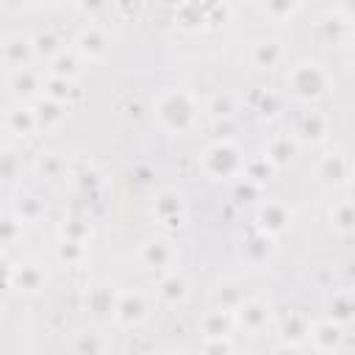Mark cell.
Returning <instances> with one entry per match:
<instances>
[{
    "label": "cell",
    "mask_w": 355,
    "mask_h": 355,
    "mask_svg": "<svg viewBox=\"0 0 355 355\" xmlns=\"http://www.w3.org/2000/svg\"><path fill=\"white\" fill-rule=\"evenodd\" d=\"M230 327H233V316L225 308L208 311L202 316V322H200V330H202L205 338H211V336H230Z\"/></svg>",
    "instance_id": "cell-15"
},
{
    "label": "cell",
    "mask_w": 355,
    "mask_h": 355,
    "mask_svg": "<svg viewBox=\"0 0 355 355\" xmlns=\"http://www.w3.org/2000/svg\"><path fill=\"white\" fill-rule=\"evenodd\" d=\"M33 116H36V125H44V128H55L58 122H64V116H67V108H64V103H58V100L47 97V100H42V103H39V108L33 111Z\"/></svg>",
    "instance_id": "cell-18"
},
{
    "label": "cell",
    "mask_w": 355,
    "mask_h": 355,
    "mask_svg": "<svg viewBox=\"0 0 355 355\" xmlns=\"http://www.w3.org/2000/svg\"><path fill=\"white\" fill-rule=\"evenodd\" d=\"M17 211H19L22 222H31V219H36V216L42 214V202H39L36 197H22V200L17 202Z\"/></svg>",
    "instance_id": "cell-36"
},
{
    "label": "cell",
    "mask_w": 355,
    "mask_h": 355,
    "mask_svg": "<svg viewBox=\"0 0 355 355\" xmlns=\"http://www.w3.org/2000/svg\"><path fill=\"white\" fill-rule=\"evenodd\" d=\"M3 58H6V64H11L14 69L28 67V61L33 58V42H31L28 36H11V39L3 44Z\"/></svg>",
    "instance_id": "cell-11"
},
{
    "label": "cell",
    "mask_w": 355,
    "mask_h": 355,
    "mask_svg": "<svg viewBox=\"0 0 355 355\" xmlns=\"http://www.w3.org/2000/svg\"><path fill=\"white\" fill-rule=\"evenodd\" d=\"M55 255H58V261H64V263H80V261H83V255H86V250H83V241L64 239V241L58 244Z\"/></svg>",
    "instance_id": "cell-27"
},
{
    "label": "cell",
    "mask_w": 355,
    "mask_h": 355,
    "mask_svg": "<svg viewBox=\"0 0 355 355\" xmlns=\"http://www.w3.org/2000/svg\"><path fill=\"white\" fill-rule=\"evenodd\" d=\"M241 166H244L241 153H239L230 141H216V144H211V147L202 153V169H205V175H211L214 180L230 178V175H236Z\"/></svg>",
    "instance_id": "cell-3"
},
{
    "label": "cell",
    "mask_w": 355,
    "mask_h": 355,
    "mask_svg": "<svg viewBox=\"0 0 355 355\" xmlns=\"http://www.w3.org/2000/svg\"><path fill=\"white\" fill-rule=\"evenodd\" d=\"M31 42H33V53H42V55H55L61 50L58 47V39L53 33H42V36H36Z\"/></svg>",
    "instance_id": "cell-35"
},
{
    "label": "cell",
    "mask_w": 355,
    "mask_h": 355,
    "mask_svg": "<svg viewBox=\"0 0 355 355\" xmlns=\"http://www.w3.org/2000/svg\"><path fill=\"white\" fill-rule=\"evenodd\" d=\"M319 178H322L324 183H333V186L344 183V180L349 178V161H347V155H341V153L324 155V158L319 161Z\"/></svg>",
    "instance_id": "cell-9"
},
{
    "label": "cell",
    "mask_w": 355,
    "mask_h": 355,
    "mask_svg": "<svg viewBox=\"0 0 355 355\" xmlns=\"http://www.w3.org/2000/svg\"><path fill=\"white\" fill-rule=\"evenodd\" d=\"M175 258H178V252L166 239H147L139 247V261L144 269H166L175 263Z\"/></svg>",
    "instance_id": "cell-6"
},
{
    "label": "cell",
    "mask_w": 355,
    "mask_h": 355,
    "mask_svg": "<svg viewBox=\"0 0 355 355\" xmlns=\"http://www.w3.org/2000/svg\"><path fill=\"white\" fill-rule=\"evenodd\" d=\"M311 333V322L305 313H288V319L280 324V338L286 347H300Z\"/></svg>",
    "instance_id": "cell-13"
},
{
    "label": "cell",
    "mask_w": 355,
    "mask_h": 355,
    "mask_svg": "<svg viewBox=\"0 0 355 355\" xmlns=\"http://www.w3.org/2000/svg\"><path fill=\"white\" fill-rule=\"evenodd\" d=\"M244 250H247V258H250L252 263H261V261L269 255V239H266V236H255V239H250V241L244 244Z\"/></svg>",
    "instance_id": "cell-31"
},
{
    "label": "cell",
    "mask_w": 355,
    "mask_h": 355,
    "mask_svg": "<svg viewBox=\"0 0 355 355\" xmlns=\"http://www.w3.org/2000/svg\"><path fill=\"white\" fill-rule=\"evenodd\" d=\"M114 294L105 288V286H100V288H94L92 294H89V308H92V313L97 316V319H103V316H111L114 313Z\"/></svg>",
    "instance_id": "cell-22"
},
{
    "label": "cell",
    "mask_w": 355,
    "mask_h": 355,
    "mask_svg": "<svg viewBox=\"0 0 355 355\" xmlns=\"http://www.w3.org/2000/svg\"><path fill=\"white\" fill-rule=\"evenodd\" d=\"M75 349H78V352H86V349H103V341H97V338H80V341H75Z\"/></svg>",
    "instance_id": "cell-37"
},
{
    "label": "cell",
    "mask_w": 355,
    "mask_h": 355,
    "mask_svg": "<svg viewBox=\"0 0 355 355\" xmlns=\"http://www.w3.org/2000/svg\"><path fill=\"white\" fill-rule=\"evenodd\" d=\"M324 133H327V122H324L322 114H313V111H311V114L302 116V122H300V136H302V139L319 141Z\"/></svg>",
    "instance_id": "cell-23"
},
{
    "label": "cell",
    "mask_w": 355,
    "mask_h": 355,
    "mask_svg": "<svg viewBox=\"0 0 355 355\" xmlns=\"http://www.w3.org/2000/svg\"><path fill=\"white\" fill-rule=\"evenodd\" d=\"M233 111H236V103H233V97H230V94H216V97L208 103V114H211V116H216V119L230 116Z\"/></svg>",
    "instance_id": "cell-30"
},
{
    "label": "cell",
    "mask_w": 355,
    "mask_h": 355,
    "mask_svg": "<svg viewBox=\"0 0 355 355\" xmlns=\"http://www.w3.org/2000/svg\"><path fill=\"white\" fill-rule=\"evenodd\" d=\"M291 153H294V141H291L288 136H275V139L269 141V147H266L269 164H286V161L291 158Z\"/></svg>",
    "instance_id": "cell-24"
},
{
    "label": "cell",
    "mask_w": 355,
    "mask_h": 355,
    "mask_svg": "<svg viewBox=\"0 0 355 355\" xmlns=\"http://www.w3.org/2000/svg\"><path fill=\"white\" fill-rule=\"evenodd\" d=\"M155 114L161 119V125L172 133H183L191 128L194 122V114H197V105L191 100V94L180 92V89H169L158 97L155 103Z\"/></svg>",
    "instance_id": "cell-1"
},
{
    "label": "cell",
    "mask_w": 355,
    "mask_h": 355,
    "mask_svg": "<svg viewBox=\"0 0 355 355\" xmlns=\"http://www.w3.org/2000/svg\"><path fill=\"white\" fill-rule=\"evenodd\" d=\"M69 92H72V83H69L67 78H58V75H53V78L47 80V97H53V100L64 103V100L69 97Z\"/></svg>",
    "instance_id": "cell-33"
},
{
    "label": "cell",
    "mask_w": 355,
    "mask_h": 355,
    "mask_svg": "<svg viewBox=\"0 0 355 355\" xmlns=\"http://www.w3.org/2000/svg\"><path fill=\"white\" fill-rule=\"evenodd\" d=\"M61 233H64V239L86 241L89 233H92V227H89V222H83V219H67V222L61 225Z\"/></svg>",
    "instance_id": "cell-29"
},
{
    "label": "cell",
    "mask_w": 355,
    "mask_h": 355,
    "mask_svg": "<svg viewBox=\"0 0 355 355\" xmlns=\"http://www.w3.org/2000/svg\"><path fill=\"white\" fill-rule=\"evenodd\" d=\"M80 8L86 14H97L100 8H105V0H80Z\"/></svg>",
    "instance_id": "cell-38"
},
{
    "label": "cell",
    "mask_w": 355,
    "mask_h": 355,
    "mask_svg": "<svg viewBox=\"0 0 355 355\" xmlns=\"http://www.w3.org/2000/svg\"><path fill=\"white\" fill-rule=\"evenodd\" d=\"M330 222H333V227H336L338 233L347 236V233L352 230V202H349V200H341L338 205H333Z\"/></svg>",
    "instance_id": "cell-25"
},
{
    "label": "cell",
    "mask_w": 355,
    "mask_h": 355,
    "mask_svg": "<svg viewBox=\"0 0 355 355\" xmlns=\"http://www.w3.org/2000/svg\"><path fill=\"white\" fill-rule=\"evenodd\" d=\"M53 75L72 80V78L78 75V58H75L72 53H64V50H58V53L53 55Z\"/></svg>",
    "instance_id": "cell-26"
},
{
    "label": "cell",
    "mask_w": 355,
    "mask_h": 355,
    "mask_svg": "<svg viewBox=\"0 0 355 355\" xmlns=\"http://www.w3.org/2000/svg\"><path fill=\"white\" fill-rule=\"evenodd\" d=\"M288 219H291V214H288V208H286L283 202H266V205L261 208V214H258L261 230H263V233H269V236H275V233L286 230Z\"/></svg>",
    "instance_id": "cell-10"
},
{
    "label": "cell",
    "mask_w": 355,
    "mask_h": 355,
    "mask_svg": "<svg viewBox=\"0 0 355 355\" xmlns=\"http://www.w3.org/2000/svg\"><path fill=\"white\" fill-rule=\"evenodd\" d=\"M144 313H147V302H144V297L139 294V291H122V294H116V300H114V319L122 324V327H133V324H139L141 319H144Z\"/></svg>",
    "instance_id": "cell-5"
},
{
    "label": "cell",
    "mask_w": 355,
    "mask_h": 355,
    "mask_svg": "<svg viewBox=\"0 0 355 355\" xmlns=\"http://www.w3.org/2000/svg\"><path fill=\"white\" fill-rule=\"evenodd\" d=\"M286 83H288V89H291L297 97L311 100V97L324 94V89H327V72H324L319 64H313V61H302V64H297V67L288 72Z\"/></svg>",
    "instance_id": "cell-2"
},
{
    "label": "cell",
    "mask_w": 355,
    "mask_h": 355,
    "mask_svg": "<svg viewBox=\"0 0 355 355\" xmlns=\"http://www.w3.org/2000/svg\"><path fill=\"white\" fill-rule=\"evenodd\" d=\"M233 322L247 333H261L269 324V305L261 300H241L233 308Z\"/></svg>",
    "instance_id": "cell-4"
},
{
    "label": "cell",
    "mask_w": 355,
    "mask_h": 355,
    "mask_svg": "<svg viewBox=\"0 0 355 355\" xmlns=\"http://www.w3.org/2000/svg\"><path fill=\"white\" fill-rule=\"evenodd\" d=\"M28 3H44V0H28Z\"/></svg>",
    "instance_id": "cell-40"
},
{
    "label": "cell",
    "mask_w": 355,
    "mask_h": 355,
    "mask_svg": "<svg viewBox=\"0 0 355 355\" xmlns=\"http://www.w3.org/2000/svg\"><path fill=\"white\" fill-rule=\"evenodd\" d=\"M105 47H108V39L100 28H86L80 36H78V50L86 55V58H103L105 55Z\"/></svg>",
    "instance_id": "cell-16"
},
{
    "label": "cell",
    "mask_w": 355,
    "mask_h": 355,
    "mask_svg": "<svg viewBox=\"0 0 355 355\" xmlns=\"http://www.w3.org/2000/svg\"><path fill=\"white\" fill-rule=\"evenodd\" d=\"M17 169H19L17 153L14 150H0V180H14Z\"/></svg>",
    "instance_id": "cell-34"
},
{
    "label": "cell",
    "mask_w": 355,
    "mask_h": 355,
    "mask_svg": "<svg viewBox=\"0 0 355 355\" xmlns=\"http://www.w3.org/2000/svg\"><path fill=\"white\" fill-rule=\"evenodd\" d=\"M300 8V0H263V11L272 19H288Z\"/></svg>",
    "instance_id": "cell-28"
},
{
    "label": "cell",
    "mask_w": 355,
    "mask_h": 355,
    "mask_svg": "<svg viewBox=\"0 0 355 355\" xmlns=\"http://www.w3.org/2000/svg\"><path fill=\"white\" fill-rule=\"evenodd\" d=\"M308 338L313 341V347L319 352H336V349H341V341H344V324H336L327 319V322L311 327Z\"/></svg>",
    "instance_id": "cell-7"
},
{
    "label": "cell",
    "mask_w": 355,
    "mask_h": 355,
    "mask_svg": "<svg viewBox=\"0 0 355 355\" xmlns=\"http://www.w3.org/2000/svg\"><path fill=\"white\" fill-rule=\"evenodd\" d=\"M280 58H283V47L277 42H258L252 50L255 67H275Z\"/></svg>",
    "instance_id": "cell-21"
},
{
    "label": "cell",
    "mask_w": 355,
    "mask_h": 355,
    "mask_svg": "<svg viewBox=\"0 0 355 355\" xmlns=\"http://www.w3.org/2000/svg\"><path fill=\"white\" fill-rule=\"evenodd\" d=\"M153 211H155V216H158L161 222L175 225V219H180V214H183V200H180L178 191H161V194L155 197Z\"/></svg>",
    "instance_id": "cell-14"
},
{
    "label": "cell",
    "mask_w": 355,
    "mask_h": 355,
    "mask_svg": "<svg viewBox=\"0 0 355 355\" xmlns=\"http://www.w3.org/2000/svg\"><path fill=\"white\" fill-rule=\"evenodd\" d=\"M352 311H355V302H352V294H349V291L333 294V302H330V322L347 324V322L352 319Z\"/></svg>",
    "instance_id": "cell-20"
},
{
    "label": "cell",
    "mask_w": 355,
    "mask_h": 355,
    "mask_svg": "<svg viewBox=\"0 0 355 355\" xmlns=\"http://www.w3.org/2000/svg\"><path fill=\"white\" fill-rule=\"evenodd\" d=\"M158 297H161V302H166V305H180V302L189 297V280H186L183 275H178V272H169V275L158 283Z\"/></svg>",
    "instance_id": "cell-12"
},
{
    "label": "cell",
    "mask_w": 355,
    "mask_h": 355,
    "mask_svg": "<svg viewBox=\"0 0 355 355\" xmlns=\"http://www.w3.org/2000/svg\"><path fill=\"white\" fill-rule=\"evenodd\" d=\"M22 233V225L14 216H0V244H14Z\"/></svg>",
    "instance_id": "cell-32"
},
{
    "label": "cell",
    "mask_w": 355,
    "mask_h": 355,
    "mask_svg": "<svg viewBox=\"0 0 355 355\" xmlns=\"http://www.w3.org/2000/svg\"><path fill=\"white\" fill-rule=\"evenodd\" d=\"M39 89H42V80H39V75H36L33 69H28V67L14 69V75H11V92H14L17 97L28 100V97H33Z\"/></svg>",
    "instance_id": "cell-17"
},
{
    "label": "cell",
    "mask_w": 355,
    "mask_h": 355,
    "mask_svg": "<svg viewBox=\"0 0 355 355\" xmlns=\"http://www.w3.org/2000/svg\"><path fill=\"white\" fill-rule=\"evenodd\" d=\"M58 164H61V161H55V158H53V153H47V158H39V169H44V166H47V175H53V169H55Z\"/></svg>",
    "instance_id": "cell-39"
},
{
    "label": "cell",
    "mask_w": 355,
    "mask_h": 355,
    "mask_svg": "<svg viewBox=\"0 0 355 355\" xmlns=\"http://www.w3.org/2000/svg\"><path fill=\"white\" fill-rule=\"evenodd\" d=\"M6 128H8L11 133H17V136H28V133L36 128V116H33L31 108H14V111H8V116H6Z\"/></svg>",
    "instance_id": "cell-19"
},
{
    "label": "cell",
    "mask_w": 355,
    "mask_h": 355,
    "mask_svg": "<svg viewBox=\"0 0 355 355\" xmlns=\"http://www.w3.org/2000/svg\"><path fill=\"white\" fill-rule=\"evenodd\" d=\"M11 286L25 291V294H33L44 286V269L39 263H19L14 272H11Z\"/></svg>",
    "instance_id": "cell-8"
}]
</instances>
